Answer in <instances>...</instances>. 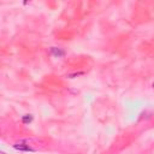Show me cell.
Returning a JSON list of instances; mask_svg holds the SVG:
<instances>
[{
	"label": "cell",
	"instance_id": "cell-3",
	"mask_svg": "<svg viewBox=\"0 0 154 154\" xmlns=\"http://www.w3.org/2000/svg\"><path fill=\"white\" fill-rule=\"evenodd\" d=\"M22 122H23L24 124H29L32 122V116L31 114H25L23 116V118H22Z\"/></svg>",
	"mask_w": 154,
	"mask_h": 154
},
{
	"label": "cell",
	"instance_id": "cell-4",
	"mask_svg": "<svg viewBox=\"0 0 154 154\" xmlns=\"http://www.w3.org/2000/svg\"><path fill=\"white\" fill-rule=\"evenodd\" d=\"M152 85H153V88H154V82H153V84H152Z\"/></svg>",
	"mask_w": 154,
	"mask_h": 154
},
{
	"label": "cell",
	"instance_id": "cell-1",
	"mask_svg": "<svg viewBox=\"0 0 154 154\" xmlns=\"http://www.w3.org/2000/svg\"><path fill=\"white\" fill-rule=\"evenodd\" d=\"M13 148L16 150H20V152H35V149L32 148L31 146L25 145V143H23V142H19V143L13 145Z\"/></svg>",
	"mask_w": 154,
	"mask_h": 154
},
{
	"label": "cell",
	"instance_id": "cell-2",
	"mask_svg": "<svg viewBox=\"0 0 154 154\" xmlns=\"http://www.w3.org/2000/svg\"><path fill=\"white\" fill-rule=\"evenodd\" d=\"M51 53L53 54L54 57H64L65 56V52L63 51V49H60V48H57V47H52L51 48Z\"/></svg>",
	"mask_w": 154,
	"mask_h": 154
}]
</instances>
